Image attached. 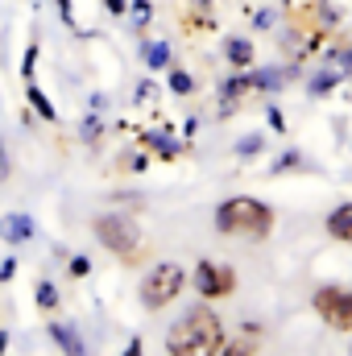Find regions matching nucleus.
I'll list each match as a JSON object with an SVG mask.
<instances>
[{"instance_id":"31","label":"nucleus","mask_w":352,"mask_h":356,"mask_svg":"<svg viewBox=\"0 0 352 356\" xmlns=\"http://www.w3.org/2000/svg\"><path fill=\"white\" fill-rule=\"evenodd\" d=\"M120 356H145V344H141V336H133L129 344H125V353Z\"/></svg>"},{"instance_id":"14","label":"nucleus","mask_w":352,"mask_h":356,"mask_svg":"<svg viewBox=\"0 0 352 356\" xmlns=\"http://www.w3.org/2000/svg\"><path fill=\"white\" fill-rule=\"evenodd\" d=\"M33 307H38L42 315H50V319L63 311V294H58L54 277H38V282H33Z\"/></svg>"},{"instance_id":"15","label":"nucleus","mask_w":352,"mask_h":356,"mask_svg":"<svg viewBox=\"0 0 352 356\" xmlns=\"http://www.w3.org/2000/svg\"><path fill=\"white\" fill-rule=\"evenodd\" d=\"M257 336H262V327H257V323H249V327H245V336L228 340L216 356H257V348H262V344H257Z\"/></svg>"},{"instance_id":"21","label":"nucleus","mask_w":352,"mask_h":356,"mask_svg":"<svg viewBox=\"0 0 352 356\" xmlns=\"http://www.w3.org/2000/svg\"><path fill=\"white\" fill-rule=\"evenodd\" d=\"M145 166H150V154H145V149H129V154L120 158V170H129V175H141Z\"/></svg>"},{"instance_id":"3","label":"nucleus","mask_w":352,"mask_h":356,"mask_svg":"<svg viewBox=\"0 0 352 356\" xmlns=\"http://www.w3.org/2000/svg\"><path fill=\"white\" fill-rule=\"evenodd\" d=\"M91 236L120 261V266H137V257L145 253V232L137 224V216L129 211H99L91 220Z\"/></svg>"},{"instance_id":"25","label":"nucleus","mask_w":352,"mask_h":356,"mask_svg":"<svg viewBox=\"0 0 352 356\" xmlns=\"http://www.w3.org/2000/svg\"><path fill=\"white\" fill-rule=\"evenodd\" d=\"M67 273H71L75 282H79V277H88V273H91V257H83V253H75V257L67 261Z\"/></svg>"},{"instance_id":"29","label":"nucleus","mask_w":352,"mask_h":356,"mask_svg":"<svg viewBox=\"0 0 352 356\" xmlns=\"http://www.w3.org/2000/svg\"><path fill=\"white\" fill-rule=\"evenodd\" d=\"M269 129H273L278 137L286 133V116H282V108H273V104H269Z\"/></svg>"},{"instance_id":"18","label":"nucleus","mask_w":352,"mask_h":356,"mask_svg":"<svg viewBox=\"0 0 352 356\" xmlns=\"http://www.w3.org/2000/svg\"><path fill=\"white\" fill-rule=\"evenodd\" d=\"M38 58H42V46H38V33H33V38H29V46H25V58H21V83H33Z\"/></svg>"},{"instance_id":"23","label":"nucleus","mask_w":352,"mask_h":356,"mask_svg":"<svg viewBox=\"0 0 352 356\" xmlns=\"http://www.w3.org/2000/svg\"><path fill=\"white\" fill-rule=\"evenodd\" d=\"M133 104L154 108V104H158V83H154V79H141V83H137V91H133Z\"/></svg>"},{"instance_id":"10","label":"nucleus","mask_w":352,"mask_h":356,"mask_svg":"<svg viewBox=\"0 0 352 356\" xmlns=\"http://www.w3.org/2000/svg\"><path fill=\"white\" fill-rule=\"evenodd\" d=\"M224 63H228L232 71H253V63H257L253 38H228V42H224Z\"/></svg>"},{"instance_id":"30","label":"nucleus","mask_w":352,"mask_h":356,"mask_svg":"<svg viewBox=\"0 0 352 356\" xmlns=\"http://www.w3.org/2000/svg\"><path fill=\"white\" fill-rule=\"evenodd\" d=\"M104 8H108L112 17H125V13H129V0H104Z\"/></svg>"},{"instance_id":"8","label":"nucleus","mask_w":352,"mask_h":356,"mask_svg":"<svg viewBox=\"0 0 352 356\" xmlns=\"http://www.w3.org/2000/svg\"><path fill=\"white\" fill-rule=\"evenodd\" d=\"M38 236V220L25 211H4L0 216V241L4 245H29Z\"/></svg>"},{"instance_id":"32","label":"nucleus","mask_w":352,"mask_h":356,"mask_svg":"<svg viewBox=\"0 0 352 356\" xmlns=\"http://www.w3.org/2000/svg\"><path fill=\"white\" fill-rule=\"evenodd\" d=\"M13 273H17V261H13V257L0 261V282H13Z\"/></svg>"},{"instance_id":"7","label":"nucleus","mask_w":352,"mask_h":356,"mask_svg":"<svg viewBox=\"0 0 352 356\" xmlns=\"http://www.w3.org/2000/svg\"><path fill=\"white\" fill-rule=\"evenodd\" d=\"M191 286H195L199 302H224V298H232V294H237L241 277H237V269L228 266V261L199 257L195 269H191Z\"/></svg>"},{"instance_id":"1","label":"nucleus","mask_w":352,"mask_h":356,"mask_svg":"<svg viewBox=\"0 0 352 356\" xmlns=\"http://www.w3.org/2000/svg\"><path fill=\"white\" fill-rule=\"evenodd\" d=\"M224 344H228V327L211 311V302L182 311L166 332V356H216Z\"/></svg>"},{"instance_id":"16","label":"nucleus","mask_w":352,"mask_h":356,"mask_svg":"<svg viewBox=\"0 0 352 356\" xmlns=\"http://www.w3.org/2000/svg\"><path fill=\"white\" fill-rule=\"evenodd\" d=\"M25 99H29V108H33L46 124H58V108H54V99L38 88V83H25Z\"/></svg>"},{"instance_id":"6","label":"nucleus","mask_w":352,"mask_h":356,"mask_svg":"<svg viewBox=\"0 0 352 356\" xmlns=\"http://www.w3.org/2000/svg\"><path fill=\"white\" fill-rule=\"evenodd\" d=\"M282 83H286L282 71H232L220 83V116H232V108H241L249 95H265Z\"/></svg>"},{"instance_id":"24","label":"nucleus","mask_w":352,"mask_h":356,"mask_svg":"<svg viewBox=\"0 0 352 356\" xmlns=\"http://www.w3.org/2000/svg\"><path fill=\"white\" fill-rule=\"evenodd\" d=\"M298 166H303V154H294V149H290V154H282V158L269 166V175L278 178V175H286V170H298Z\"/></svg>"},{"instance_id":"5","label":"nucleus","mask_w":352,"mask_h":356,"mask_svg":"<svg viewBox=\"0 0 352 356\" xmlns=\"http://www.w3.org/2000/svg\"><path fill=\"white\" fill-rule=\"evenodd\" d=\"M311 311L323 327L340 332V336H352V286H315L311 290Z\"/></svg>"},{"instance_id":"13","label":"nucleus","mask_w":352,"mask_h":356,"mask_svg":"<svg viewBox=\"0 0 352 356\" xmlns=\"http://www.w3.org/2000/svg\"><path fill=\"white\" fill-rule=\"evenodd\" d=\"M141 63H145V71H170L175 67V54H170V42H158V38H150V42H141Z\"/></svg>"},{"instance_id":"34","label":"nucleus","mask_w":352,"mask_h":356,"mask_svg":"<svg viewBox=\"0 0 352 356\" xmlns=\"http://www.w3.org/2000/svg\"><path fill=\"white\" fill-rule=\"evenodd\" d=\"M294 4H298V0H282V8H294Z\"/></svg>"},{"instance_id":"20","label":"nucleus","mask_w":352,"mask_h":356,"mask_svg":"<svg viewBox=\"0 0 352 356\" xmlns=\"http://www.w3.org/2000/svg\"><path fill=\"white\" fill-rule=\"evenodd\" d=\"M265 133H249V137H241V145H237V158L241 162H249V158H257V154H265Z\"/></svg>"},{"instance_id":"22","label":"nucleus","mask_w":352,"mask_h":356,"mask_svg":"<svg viewBox=\"0 0 352 356\" xmlns=\"http://www.w3.org/2000/svg\"><path fill=\"white\" fill-rule=\"evenodd\" d=\"M129 13H133V25H137V29H145V25L154 21V4H150V0H129Z\"/></svg>"},{"instance_id":"35","label":"nucleus","mask_w":352,"mask_h":356,"mask_svg":"<svg viewBox=\"0 0 352 356\" xmlns=\"http://www.w3.org/2000/svg\"><path fill=\"white\" fill-rule=\"evenodd\" d=\"M349 356H352V344H349Z\"/></svg>"},{"instance_id":"4","label":"nucleus","mask_w":352,"mask_h":356,"mask_svg":"<svg viewBox=\"0 0 352 356\" xmlns=\"http://www.w3.org/2000/svg\"><path fill=\"white\" fill-rule=\"evenodd\" d=\"M186 286H191V269L186 266H178V261H154L137 277V302H141V311L158 315V311H166L170 302L182 298Z\"/></svg>"},{"instance_id":"17","label":"nucleus","mask_w":352,"mask_h":356,"mask_svg":"<svg viewBox=\"0 0 352 356\" xmlns=\"http://www.w3.org/2000/svg\"><path fill=\"white\" fill-rule=\"evenodd\" d=\"M340 83H344V71L336 67V71H319V75L307 83V91H311V95H328V91H336Z\"/></svg>"},{"instance_id":"19","label":"nucleus","mask_w":352,"mask_h":356,"mask_svg":"<svg viewBox=\"0 0 352 356\" xmlns=\"http://www.w3.org/2000/svg\"><path fill=\"white\" fill-rule=\"evenodd\" d=\"M166 88L175 91V95H191V91H195V75L182 71V67H170V71H166Z\"/></svg>"},{"instance_id":"2","label":"nucleus","mask_w":352,"mask_h":356,"mask_svg":"<svg viewBox=\"0 0 352 356\" xmlns=\"http://www.w3.org/2000/svg\"><path fill=\"white\" fill-rule=\"evenodd\" d=\"M211 224H216L220 236L262 245V241L273 236V228H278V211H273L265 199H257V195H228V199L216 203Z\"/></svg>"},{"instance_id":"11","label":"nucleus","mask_w":352,"mask_h":356,"mask_svg":"<svg viewBox=\"0 0 352 356\" xmlns=\"http://www.w3.org/2000/svg\"><path fill=\"white\" fill-rule=\"evenodd\" d=\"M323 232H328L336 245H352V199L328 211V220H323Z\"/></svg>"},{"instance_id":"26","label":"nucleus","mask_w":352,"mask_h":356,"mask_svg":"<svg viewBox=\"0 0 352 356\" xmlns=\"http://www.w3.org/2000/svg\"><path fill=\"white\" fill-rule=\"evenodd\" d=\"M54 8H58L63 25H71V29H75V0H54Z\"/></svg>"},{"instance_id":"33","label":"nucleus","mask_w":352,"mask_h":356,"mask_svg":"<svg viewBox=\"0 0 352 356\" xmlns=\"http://www.w3.org/2000/svg\"><path fill=\"white\" fill-rule=\"evenodd\" d=\"M8 353V332H0V356Z\"/></svg>"},{"instance_id":"12","label":"nucleus","mask_w":352,"mask_h":356,"mask_svg":"<svg viewBox=\"0 0 352 356\" xmlns=\"http://www.w3.org/2000/svg\"><path fill=\"white\" fill-rule=\"evenodd\" d=\"M50 340L58 344V353H63V356H88V344H83L79 327H67V323L50 319Z\"/></svg>"},{"instance_id":"9","label":"nucleus","mask_w":352,"mask_h":356,"mask_svg":"<svg viewBox=\"0 0 352 356\" xmlns=\"http://www.w3.org/2000/svg\"><path fill=\"white\" fill-rule=\"evenodd\" d=\"M137 149H150V154H158L162 162H178V158L186 154V141H175V137H166V133H145V129H137Z\"/></svg>"},{"instance_id":"27","label":"nucleus","mask_w":352,"mask_h":356,"mask_svg":"<svg viewBox=\"0 0 352 356\" xmlns=\"http://www.w3.org/2000/svg\"><path fill=\"white\" fill-rule=\"evenodd\" d=\"M13 178V158H8V149H4V137H0V186Z\"/></svg>"},{"instance_id":"28","label":"nucleus","mask_w":352,"mask_h":356,"mask_svg":"<svg viewBox=\"0 0 352 356\" xmlns=\"http://www.w3.org/2000/svg\"><path fill=\"white\" fill-rule=\"evenodd\" d=\"M273 21H278V17H273V8H253V25H257V29H269Z\"/></svg>"}]
</instances>
